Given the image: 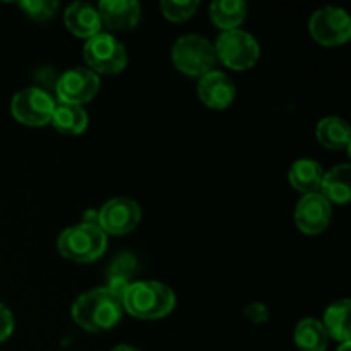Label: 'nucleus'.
Here are the masks:
<instances>
[{
  "label": "nucleus",
  "instance_id": "obj_23",
  "mask_svg": "<svg viewBox=\"0 0 351 351\" xmlns=\"http://www.w3.org/2000/svg\"><path fill=\"white\" fill-rule=\"evenodd\" d=\"M197 7V0H163L161 2V10H163L165 17L173 23L187 21L189 17L194 16Z\"/></svg>",
  "mask_w": 351,
  "mask_h": 351
},
{
  "label": "nucleus",
  "instance_id": "obj_12",
  "mask_svg": "<svg viewBox=\"0 0 351 351\" xmlns=\"http://www.w3.org/2000/svg\"><path fill=\"white\" fill-rule=\"evenodd\" d=\"M197 95L209 108L223 110L230 106L235 99L237 89L232 79L219 71H211L202 75L197 84Z\"/></svg>",
  "mask_w": 351,
  "mask_h": 351
},
{
  "label": "nucleus",
  "instance_id": "obj_4",
  "mask_svg": "<svg viewBox=\"0 0 351 351\" xmlns=\"http://www.w3.org/2000/svg\"><path fill=\"white\" fill-rule=\"evenodd\" d=\"M175 67L191 77H202L215 71L216 51L211 41L199 34H185L178 38L171 48Z\"/></svg>",
  "mask_w": 351,
  "mask_h": 351
},
{
  "label": "nucleus",
  "instance_id": "obj_13",
  "mask_svg": "<svg viewBox=\"0 0 351 351\" xmlns=\"http://www.w3.org/2000/svg\"><path fill=\"white\" fill-rule=\"evenodd\" d=\"M98 12L101 24L110 29H130L141 19V5L136 0H103Z\"/></svg>",
  "mask_w": 351,
  "mask_h": 351
},
{
  "label": "nucleus",
  "instance_id": "obj_28",
  "mask_svg": "<svg viewBox=\"0 0 351 351\" xmlns=\"http://www.w3.org/2000/svg\"><path fill=\"white\" fill-rule=\"evenodd\" d=\"M338 351H351V343L350 341L341 343V346H339Z\"/></svg>",
  "mask_w": 351,
  "mask_h": 351
},
{
  "label": "nucleus",
  "instance_id": "obj_11",
  "mask_svg": "<svg viewBox=\"0 0 351 351\" xmlns=\"http://www.w3.org/2000/svg\"><path fill=\"white\" fill-rule=\"evenodd\" d=\"M331 215V204L321 194H307L298 202L295 223L307 235H319L329 226Z\"/></svg>",
  "mask_w": 351,
  "mask_h": 351
},
{
  "label": "nucleus",
  "instance_id": "obj_9",
  "mask_svg": "<svg viewBox=\"0 0 351 351\" xmlns=\"http://www.w3.org/2000/svg\"><path fill=\"white\" fill-rule=\"evenodd\" d=\"M98 89V74H95L91 69L84 67L69 69L57 79V84H55V93H57L60 103L77 106H81L86 101H91Z\"/></svg>",
  "mask_w": 351,
  "mask_h": 351
},
{
  "label": "nucleus",
  "instance_id": "obj_17",
  "mask_svg": "<svg viewBox=\"0 0 351 351\" xmlns=\"http://www.w3.org/2000/svg\"><path fill=\"white\" fill-rule=\"evenodd\" d=\"M322 177H324V170L314 160H298L290 168V184L305 195L317 194Z\"/></svg>",
  "mask_w": 351,
  "mask_h": 351
},
{
  "label": "nucleus",
  "instance_id": "obj_20",
  "mask_svg": "<svg viewBox=\"0 0 351 351\" xmlns=\"http://www.w3.org/2000/svg\"><path fill=\"white\" fill-rule=\"evenodd\" d=\"M211 21L223 31L237 29L243 23L247 14V3L240 0H218L211 3Z\"/></svg>",
  "mask_w": 351,
  "mask_h": 351
},
{
  "label": "nucleus",
  "instance_id": "obj_8",
  "mask_svg": "<svg viewBox=\"0 0 351 351\" xmlns=\"http://www.w3.org/2000/svg\"><path fill=\"white\" fill-rule=\"evenodd\" d=\"M308 29L317 43L326 47L343 45L351 36V21L346 10L339 7H322L311 17Z\"/></svg>",
  "mask_w": 351,
  "mask_h": 351
},
{
  "label": "nucleus",
  "instance_id": "obj_19",
  "mask_svg": "<svg viewBox=\"0 0 351 351\" xmlns=\"http://www.w3.org/2000/svg\"><path fill=\"white\" fill-rule=\"evenodd\" d=\"M317 139L328 149H346L350 146V127L339 117H326L317 125Z\"/></svg>",
  "mask_w": 351,
  "mask_h": 351
},
{
  "label": "nucleus",
  "instance_id": "obj_15",
  "mask_svg": "<svg viewBox=\"0 0 351 351\" xmlns=\"http://www.w3.org/2000/svg\"><path fill=\"white\" fill-rule=\"evenodd\" d=\"M322 197L331 204H346L351 197V167L348 163L338 165L324 173L321 182Z\"/></svg>",
  "mask_w": 351,
  "mask_h": 351
},
{
  "label": "nucleus",
  "instance_id": "obj_24",
  "mask_svg": "<svg viewBox=\"0 0 351 351\" xmlns=\"http://www.w3.org/2000/svg\"><path fill=\"white\" fill-rule=\"evenodd\" d=\"M19 5L21 9L26 10L27 16L36 21L50 19L58 9V2H55V0H24Z\"/></svg>",
  "mask_w": 351,
  "mask_h": 351
},
{
  "label": "nucleus",
  "instance_id": "obj_10",
  "mask_svg": "<svg viewBox=\"0 0 351 351\" xmlns=\"http://www.w3.org/2000/svg\"><path fill=\"white\" fill-rule=\"evenodd\" d=\"M141 221V208L129 197H115L98 211V226L110 235H125Z\"/></svg>",
  "mask_w": 351,
  "mask_h": 351
},
{
  "label": "nucleus",
  "instance_id": "obj_16",
  "mask_svg": "<svg viewBox=\"0 0 351 351\" xmlns=\"http://www.w3.org/2000/svg\"><path fill=\"white\" fill-rule=\"evenodd\" d=\"M51 123L58 132L65 136H77L84 132L88 127V113L82 106L67 105V103H57L51 115Z\"/></svg>",
  "mask_w": 351,
  "mask_h": 351
},
{
  "label": "nucleus",
  "instance_id": "obj_6",
  "mask_svg": "<svg viewBox=\"0 0 351 351\" xmlns=\"http://www.w3.org/2000/svg\"><path fill=\"white\" fill-rule=\"evenodd\" d=\"M215 51L216 58H219L226 67L243 71V69H250L256 64L261 48L252 34L242 29H232L225 31L218 38Z\"/></svg>",
  "mask_w": 351,
  "mask_h": 351
},
{
  "label": "nucleus",
  "instance_id": "obj_26",
  "mask_svg": "<svg viewBox=\"0 0 351 351\" xmlns=\"http://www.w3.org/2000/svg\"><path fill=\"white\" fill-rule=\"evenodd\" d=\"M245 315L247 319H250L252 322H266L269 317V312L259 302H254V304L247 305L245 307Z\"/></svg>",
  "mask_w": 351,
  "mask_h": 351
},
{
  "label": "nucleus",
  "instance_id": "obj_2",
  "mask_svg": "<svg viewBox=\"0 0 351 351\" xmlns=\"http://www.w3.org/2000/svg\"><path fill=\"white\" fill-rule=\"evenodd\" d=\"M122 305L137 319H161L175 307V295L167 285L158 281L130 283L122 298Z\"/></svg>",
  "mask_w": 351,
  "mask_h": 351
},
{
  "label": "nucleus",
  "instance_id": "obj_5",
  "mask_svg": "<svg viewBox=\"0 0 351 351\" xmlns=\"http://www.w3.org/2000/svg\"><path fill=\"white\" fill-rule=\"evenodd\" d=\"M84 58L95 74H119L127 65L125 47L115 36L101 31L86 41Z\"/></svg>",
  "mask_w": 351,
  "mask_h": 351
},
{
  "label": "nucleus",
  "instance_id": "obj_3",
  "mask_svg": "<svg viewBox=\"0 0 351 351\" xmlns=\"http://www.w3.org/2000/svg\"><path fill=\"white\" fill-rule=\"evenodd\" d=\"M106 249V233L99 226L81 225L64 230L58 237V252L75 263H91Z\"/></svg>",
  "mask_w": 351,
  "mask_h": 351
},
{
  "label": "nucleus",
  "instance_id": "obj_25",
  "mask_svg": "<svg viewBox=\"0 0 351 351\" xmlns=\"http://www.w3.org/2000/svg\"><path fill=\"white\" fill-rule=\"evenodd\" d=\"M14 331V319L9 308L0 304V343L5 341Z\"/></svg>",
  "mask_w": 351,
  "mask_h": 351
},
{
  "label": "nucleus",
  "instance_id": "obj_1",
  "mask_svg": "<svg viewBox=\"0 0 351 351\" xmlns=\"http://www.w3.org/2000/svg\"><path fill=\"white\" fill-rule=\"evenodd\" d=\"M123 305L108 288L86 291L72 305V319L89 332L112 329L122 317Z\"/></svg>",
  "mask_w": 351,
  "mask_h": 351
},
{
  "label": "nucleus",
  "instance_id": "obj_7",
  "mask_svg": "<svg viewBox=\"0 0 351 351\" xmlns=\"http://www.w3.org/2000/svg\"><path fill=\"white\" fill-rule=\"evenodd\" d=\"M55 105L57 103L47 89L26 88L14 96L10 110L16 120L24 125L41 127L51 120Z\"/></svg>",
  "mask_w": 351,
  "mask_h": 351
},
{
  "label": "nucleus",
  "instance_id": "obj_22",
  "mask_svg": "<svg viewBox=\"0 0 351 351\" xmlns=\"http://www.w3.org/2000/svg\"><path fill=\"white\" fill-rule=\"evenodd\" d=\"M328 339L324 326L315 319H304L295 329V345L300 351H324L328 348Z\"/></svg>",
  "mask_w": 351,
  "mask_h": 351
},
{
  "label": "nucleus",
  "instance_id": "obj_21",
  "mask_svg": "<svg viewBox=\"0 0 351 351\" xmlns=\"http://www.w3.org/2000/svg\"><path fill=\"white\" fill-rule=\"evenodd\" d=\"M137 263L136 257L129 252H122L115 257L108 269V290L122 300L129 288V278L136 273Z\"/></svg>",
  "mask_w": 351,
  "mask_h": 351
},
{
  "label": "nucleus",
  "instance_id": "obj_27",
  "mask_svg": "<svg viewBox=\"0 0 351 351\" xmlns=\"http://www.w3.org/2000/svg\"><path fill=\"white\" fill-rule=\"evenodd\" d=\"M112 351H137V350L132 348V346H129V345H119V346H115Z\"/></svg>",
  "mask_w": 351,
  "mask_h": 351
},
{
  "label": "nucleus",
  "instance_id": "obj_18",
  "mask_svg": "<svg viewBox=\"0 0 351 351\" xmlns=\"http://www.w3.org/2000/svg\"><path fill=\"white\" fill-rule=\"evenodd\" d=\"M350 300L343 298V300L335 302L329 305L328 311L324 314V329L328 336L335 338L336 341L346 343L351 338V326H350Z\"/></svg>",
  "mask_w": 351,
  "mask_h": 351
},
{
  "label": "nucleus",
  "instance_id": "obj_14",
  "mask_svg": "<svg viewBox=\"0 0 351 351\" xmlns=\"http://www.w3.org/2000/svg\"><path fill=\"white\" fill-rule=\"evenodd\" d=\"M65 26L79 38H93L101 29V17L98 9L88 2H75L67 7L64 14Z\"/></svg>",
  "mask_w": 351,
  "mask_h": 351
}]
</instances>
